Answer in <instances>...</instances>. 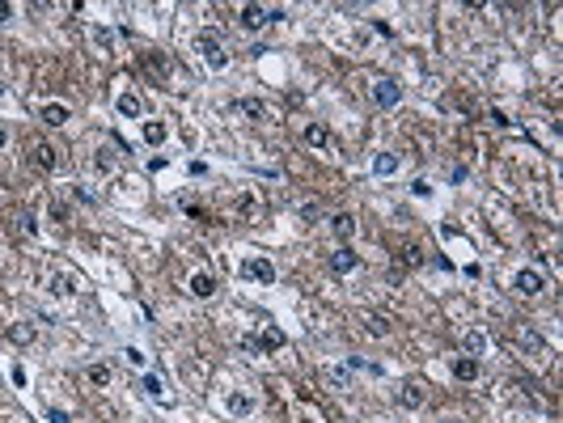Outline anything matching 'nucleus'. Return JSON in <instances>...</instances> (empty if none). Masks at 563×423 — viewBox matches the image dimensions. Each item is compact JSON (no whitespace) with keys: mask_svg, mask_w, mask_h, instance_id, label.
<instances>
[{"mask_svg":"<svg viewBox=\"0 0 563 423\" xmlns=\"http://www.w3.org/2000/svg\"><path fill=\"white\" fill-rule=\"evenodd\" d=\"M267 21H284V9H263V5H241L237 9V26L241 30H263Z\"/></svg>","mask_w":563,"mask_h":423,"instance_id":"1","label":"nucleus"},{"mask_svg":"<svg viewBox=\"0 0 563 423\" xmlns=\"http://www.w3.org/2000/svg\"><path fill=\"white\" fill-rule=\"evenodd\" d=\"M30 165L38 169V173H56V165H60V148L51 144V140H30Z\"/></svg>","mask_w":563,"mask_h":423,"instance_id":"2","label":"nucleus"},{"mask_svg":"<svg viewBox=\"0 0 563 423\" xmlns=\"http://www.w3.org/2000/svg\"><path fill=\"white\" fill-rule=\"evenodd\" d=\"M195 51H200L212 68H225L229 64V51H225V43H220V34H212V30H204L200 38H195Z\"/></svg>","mask_w":563,"mask_h":423,"instance_id":"3","label":"nucleus"},{"mask_svg":"<svg viewBox=\"0 0 563 423\" xmlns=\"http://www.w3.org/2000/svg\"><path fill=\"white\" fill-rule=\"evenodd\" d=\"M398 102H403V85L398 81H390V77L373 81V106L377 110H394Z\"/></svg>","mask_w":563,"mask_h":423,"instance_id":"4","label":"nucleus"},{"mask_svg":"<svg viewBox=\"0 0 563 423\" xmlns=\"http://www.w3.org/2000/svg\"><path fill=\"white\" fill-rule=\"evenodd\" d=\"M326 267L335 271V276H348V271H356V267H360V254L352 250V245H335V250H331V258H326Z\"/></svg>","mask_w":563,"mask_h":423,"instance_id":"5","label":"nucleus"},{"mask_svg":"<svg viewBox=\"0 0 563 423\" xmlns=\"http://www.w3.org/2000/svg\"><path fill=\"white\" fill-rule=\"evenodd\" d=\"M512 288H517L521 296H538L547 288V276L542 271H534V267H525V271H517V280H512Z\"/></svg>","mask_w":563,"mask_h":423,"instance_id":"6","label":"nucleus"},{"mask_svg":"<svg viewBox=\"0 0 563 423\" xmlns=\"http://www.w3.org/2000/svg\"><path fill=\"white\" fill-rule=\"evenodd\" d=\"M241 276L259 280V284H276V267L267 263V258H246V263H241Z\"/></svg>","mask_w":563,"mask_h":423,"instance_id":"7","label":"nucleus"},{"mask_svg":"<svg viewBox=\"0 0 563 423\" xmlns=\"http://www.w3.org/2000/svg\"><path fill=\"white\" fill-rule=\"evenodd\" d=\"M331 233L339 237V245H348V237L356 233V216H352V212H335V216H331Z\"/></svg>","mask_w":563,"mask_h":423,"instance_id":"8","label":"nucleus"},{"mask_svg":"<svg viewBox=\"0 0 563 423\" xmlns=\"http://www.w3.org/2000/svg\"><path fill=\"white\" fill-rule=\"evenodd\" d=\"M479 372H483L479 356H457V360H453V377H457V381H475Z\"/></svg>","mask_w":563,"mask_h":423,"instance_id":"9","label":"nucleus"},{"mask_svg":"<svg viewBox=\"0 0 563 423\" xmlns=\"http://www.w3.org/2000/svg\"><path fill=\"white\" fill-rule=\"evenodd\" d=\"M191 296H200V301L216 296V276H208V271H195V276H191Z\"/></svg>","mask_w":563,"mask_h":423,"instance_id":"10","label":"nucleus"},{"mask_svg":"<svg viewBox=\"0 0 563 423\" xmlns=\"http://www.w3.org/2000/svg\"><path fill=\"white\" fill-rule=\"evenodd\" d=\"M394 402L407 407V411H415V407H424V402H428V394H424L420 385H403V389L394 394Z\"/></svg>","mask_w":563,"mask_h":423,"instance_id":"11","label":"nucleus"},{"mask_svg":"<svg viewBox=\"0 0 563 423\" xmlns=\"http://www.w3.org/2000/svg\"><path fill=\"white\" fill-rule=\"evenodd\" d=\"M38 119L47 123V128H64V123H68V106H60V102H47V106L38 110Z\"/></svg>","mask_w":563,"mask_h":423,"instance_id":"12","label":"nucleus"},{"mask_svg":"<svg viewBox=\"0 0 563 423\" xmlns=\"http://www.w3.org/2000/svg\"><path fill=\"white\" fill-rule=\"evenodd\" d=\"M284 343H288V335H284L280 326H263V335H259V347H263V352H280Z\"/></svg>","mask_w":563,"mask_h":423,"instance_id":"13","label":"nucleus"},{"mask_svg":"<svg viewBox=\"0 0 563 423\" xmlns=\"http://www.w3.org/2000/svg\"><path fill=\"white\" fill-rule=\"evenodd\" d=\"M305 144L309 148H326L331 144V128H326V123H309V128H305Z\"/></svg>","mask_w":563,"mask_h":423,"instance_id":"14","label":"nucleus"},{"mask_svg":"<svg viewBox=\"0 0 563 423\" xmlns=\"http://www.w3.org/2000/svg\"><path fill=\"white\" fill-rule=\"evenodd\" d=\"M517 343H521V347H529V352H538V356L547 352V339L538 335V330H529V326H517Z\"/></svg>","mask_w":563,"mask_h":423,"instance_id":"15","label":"nucleus"},{"mask_svg":"<svg viewBox=\"0 0 563 423\" xmlns=\"http://www.w3.org/2000/svg\"><path fill=\"white\" fill-rule=\"evenodd\" d=\"M373 173H377V178L398 173V153H377V157H373Z\"/></svg>","mask_w":563,"mask_h":423,"instance_id":"16","label":"nucleus"},{"mask_svg":"<svg viewBox=\"0 0 563 423\" xmlns=\"http://www.w3.org/2000/svg\"><path fill=\"white\" fill-rule=\"evenodd\" d=\"M119 114H123V119H140V114H144V102H140L136 93H119Z\"/></svg>","mask_w":563,"mask_h":423,"instance_id":"17","label":"nucleus"},{"mask_svg":"<svg viewBox=\"0 0 563 423\" xmlns=\"http://www.w3.org/2000/svg\"><path fill=\"white\" fill-rule=\"evenodd\" d=\"M360 322H364V330H369V335H377V339H381V335H390V317H385V313H364Z\"/></svg>","mask_w":563,"mask_h":423,"instance_id":"18","label":"nucleus"},{"mask_svg":"<svg viewBox=\"0 0 563 423\" xmlns=\"http://www.w3.org/2000/svg\"><path fill=\"white\" fill-rule=\"evenodd\" d=\"M462 347H466V356H483V352H487V335H483V330H466Z\"/></svg>","mask_w":563,"mask_h":423,"instance_id":"19","label":"nucleus"},{"mask_svg":"<svg viewBox=\"0 0 563 423\" xmlns=\"http://www.w3.org/2000/svg\"><path fill=\"white\" fill-rule=\"evenodd\" d=\"M51 292H56V296H72V292H77V276L56 271V276H51Z\"/></svg>","mask_w":563,"mask_h":423,"instance_id":"20","label":"nucleus"},{"mask_svg":"<svg viewBox=\"0 0 563 423\" xmlns=\"http://www.w3.org/2000/svg\"><path fill=\"white\" fill-rule=\"evenodd\" d=\"M165 136H169V128H165L161 119H149V123H144V144H161Z\"/></svg>","mask_w":563,"mask_h":423,"instance_id":"21","label":"nucleus"},{"mask_svg":"<svg viewBox=\"0 0 563 423\" xmlns=\"http://www.w3.org/2000/svg\"><path fill=\"white\" fill-rule=\"evenodd\" d=\"M9 339L17 347H26V343H34V326H30V322H17V326H9Z\"/></svg>","mask_w":563,"mask_h":423,"instance_id":"22","label":"nucleus"},{"mask_svg":"<svg viewBox=\"0 0 563 423\" xmlns=\"http://www.w3.org/2000/svg\"><path fill=\"white\" fill-rule=\"evenodd\" d=\"M233 110H237V114H246V119H263V102H254V97H237Z\"/></svg>","mask_w":563,"mask_h":423,"instance_id":"23","label":"nucleus"},{"mask_svg":"<svg viewBox=\"0 0 563 423\" xmlns=\"http://www.w3.org/2000/svg\"><path fill=\"white\" fill-rule=\"evenodd\" d=\"M85 377H89V385H110V364H89Z\"/></svg>","mask_w":563,"mask_h":423,"instance_id":"24","label":"nucleus"},{"mask_svg":"<svg viewBox=\"0 0 563 423\" xmlns=\"http://www.w3.org/2000/svg\"><path fill=\"white\" fill-rule=\"evenodd\" d=\"M297 216H301V225L309 229V225H318V216H322V208H318L313 199H309V204H301V208H297Z\"/></svg>","mask_w":563,"mask_h":423,"instance_id":"25","label":"nucleus"},{"mask_svg":"<svg viewBox=\"0 0 563 423\" xmlns=\"http://www.w3.org/2000/svg\"><path fill=\"white\" fill-rule=\"evenodd\" d=\"M17 233H21V237H34V233H38L34 212H21V216H17Z\"/></svg>","mask_w":563,"mask_h":423,"instance_id":"26","label":"nucleus"},{"mask_svg":"<svg viewBox=\"0 0 563 423\" xmlns=\"http://www.w3.org/2000/svg\"><path fill=\"white\" fill-rule=\"evenodd\" d=\"M93 169H102V173L115 169V153H110V148H97V153H93Z\"/></svg>","mask_w":563,"mask_h":423,"instance_id":"27","label":"nucleus"},{"mask_svg":"<svg viewBox=\"0 0 563 423\" xmlns=\"http://www.w3.org/2000/svg\"><path fill=\"white\" fill-rule=\"evenodd\" d=\"M140 389L149 394V398H157V402H161V398H165V389H161V377H153V372H149V377L140 381Z\"/></svg>","mask_w":563,"mask_h":423,"instance_id":"28","label":"nucleus"},{"mask_svg":"<svg viewBox=\"0 0 563 423\" xmlns=\"http://www.w3.org/2000/svg\"><path fill=\"white\" fill-rule=\"evenodd\" d=\"M229 411H233V415H250V411H254V402H250L246 394H233V398H229Z\"/></svg>","mask_w":563,"mask_h":423,"instance_id":"29","label":"nucleus"},{"mask_svg":"<svg viewBox=\"0 0 563 423\" xmlns=\"http://www.w3.org/2000/svg\"><path fill=\"white\" fill-rule=\"evenodd\" d=\"M398 263H403V267H420V263H424V258H420V245H403Z\"/></svg>","mask_w":563,"mask_h":423,"instance_id":"30","label":"nucleus"},{"mask_svg":"<svg viewBox=\"0 0 563 423\" xmlns=\"http://www.w3.org/2000/svg\"><path fill=\"white\" fill-rule=\"evenodd\" d=\"M93 43L102 47V56H110V51H115V34H110V30H93Z\"/></svg>","mask_w":563,"mask_h":423,"instance_id":"31","label":"nucleus"},{"mask_svg":"<svg viewBox=\"0 0 563 423\" xmlns=\"http://www.w3.org/2000/svg\"><path fill=\"white\" fill-rule=\"evenodd\" d=\"M144 360H149V356H144L140 347H123V364H132V368H144Z\"/></svg>","mask_w":563,"mask_h":423,"instance_id":"32","label":"nucleus"},{"mask_svg":"<svg viewBox=\"0 0 563 423\" xmlns=\"http://www.w3.org/2000/svg\"><path fill=\"white\" fill-rule=\"evenodd\" d=\"M326 381H331V385H339V389H348V385H352V377H348L344 368H331V372H326Z\"/></svg>","mask_w":563,"mask_h":423,"instance_id":"33","label":"nucleus"},{"mask_svg":"<svg viewBox=\"0 0 563 423\" xmlns=\"http://www.w3.org/2000/svg\"><path fill=\"white\" fill-rule=\"evenodd\" d=\"M47 423H72V419H68V411H60V407H51V411H47Z\"/></svg>","mask_w":563,"mask_h":423,"instance_id":"34","label":"nucleus"},{"mask_svg":"<svg viewBox=\"0 0 563 423\" xmlns=\"http://www.w3.org/2000/svg\"><path fill=\"white\" fill-rule=\"evenodd\" d=\"M352 368H360V372H373V377H377V364H369V360H360V356H352Z\"/></svg>","mask_w":563,"mask_h":423,"instance_id":"35","label":"nucleus"},{"mask_svg":"<svg viewBox=\"0 0 563 423\" xmlns=\"http://www.w3.org/2000/svg\"><path fill=\"white\" fill-rule=\"evenodd\" d=\"M13 17V5H5V0H0V21H9Z\"/></svg>","mask_w":563,"mask_h":423,"instance_id":"36","label":"nucleus"},{"mask_svg":"<svg viewBox=\"0 0 563 423\" xmlns=\"http://www.w3.org/2000/svg\"><path fill=\"white\" fill-rule=\"evenodd\" d=\"M9 144V128H5V123H0V148H5Z\"/></svg>","mask_w":563,"mask_h":423,"instance_id":"37","label":"nucleus"}]
</instances>
